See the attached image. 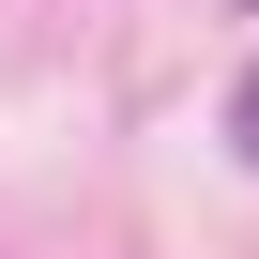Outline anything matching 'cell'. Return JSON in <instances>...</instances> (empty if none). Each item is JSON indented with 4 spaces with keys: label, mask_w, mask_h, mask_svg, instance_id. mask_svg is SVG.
Returning <instances> with one entry per match:
<instances>
[{
    "label": "cell",
    "mask_w": 259,
    "mask_h": 259,
    "mask_svg": "<svg viewBox=\"0 0 259 259\" xmlns=\"http://www.w3.org/2000/svg\"><path fill=\"white\" fill-rule=\"evenodd\" d=\"M229 138H244V153H259V76H244V107H229Z\"/></svg>",
    "instance_id": "1"
}]
</instances>
